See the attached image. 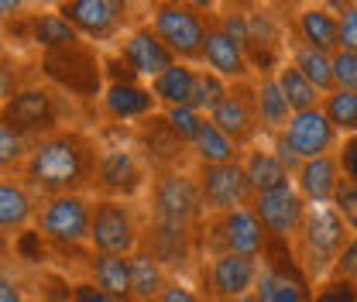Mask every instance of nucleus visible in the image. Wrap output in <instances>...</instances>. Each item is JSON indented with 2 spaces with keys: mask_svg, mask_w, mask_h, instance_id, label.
I'll use <instances>...</instances> for the list:
<instances>
[{
  "mask_svg": "<svg viewBox=\"0 0 357 302\" xmlns=\"http://www.w3.org/2000/svg\"><path fill=\"white\" fill-rule=\"evenodd\" d=\"M100 158V141L86 128H62L35 141L28 162L21 165L17 179L38 196H73L93 189V172Z\"/></svg>",
  "mask_w": 357,
  "mask_h": 302,
  "instance_id": "nucleus-1",
  "label": "nucleus"
},
{
  "mask_svg": "<svg viewBox=\"0 0 357 302\" xmlns=\"http://www.w3.org/2000/svg\"><path fill=\"white\" fill-rule=\"evenodd\" d=\"M76 117H79V103L69 100L52 83H45L42 76L10 89L7 100L0 103V121L10 124L17 134H24L28 141H42L62 128H76Z\"/></svg>",
  "mask_w": 357,
  "mask_h": 302,
  "instance_id": "nucleus-2",
  "label": "nucleus"
},
{
  "mask_svg": "<svg viewBox=\"0 0 357 302\" xmlns=\"http://www.w3.org/2000/svg\"><path fill=\"white\" fill-rule=\"evenodd\" d=\"M38 76L55 89H62L69 100L83 103H96L107 89V73H103V52L93 42H76L69 48H55L38 55Z\"/></svg>",
  "mask_w": 357,
  "mask_h": 302,
  "instance_id": "nucleus-3",
  "label": "nucleus"
},
{
  "mask_svg": "<svg viewBox=\"0 0 357 302\" xmlns=\"http://www.w3.org/2000/svg\"><path fill=\"white\" fill-rule=\"evenodd\" d=\"M351 237H354V230L347 227L344 216L333 210V203L306 210V220H303L299 234L292 237V251H296V261H299V268L306 271V278L312 285L323 282L333 271V264L344 255Z\"/></svg>",
  "mask_w": 357,
  "mask_h": 302,
  "instance_id": "nucleus-4",
  "label": "nucleus"
},
{
  "mask_svg": "<svg viewBox=\"0 0 357 302\" xmlns=\"http://www.w3.org/2000/svg\"><path fill=\"white\" fill-rule=\"evenodd\" d=\"M144 227H148V210L141 199H100V196H93L89 251L131 258L144 244Z\"/></svg>",
  "mask_w": 357,
  "mask_h": 302,
  "instance_id": "nucleus-5",
  "label": "nucleus"
},
{
  "mask_svg": "<svg viewBox=\"0 0 357 302\" xmlns=\"http://www.w3.org/2000/svg\"><path fill=\"white\" fill-rule=\"evenodd\" d=\"M148 24L155 28V35L162 42L169 45V52L178 62L203 66L210 14L196 10L185 0H158V3H148Z\"/></svg>",
  "mask_w": 357,
  "mask_h": 302,
  "instance_id": "nucleus-6",
  "label": "nucleus"
},
{
  "mask_svg": "<svg viewBox=\"0 0 357 302\" xmlns=\"http://www.w3.org/2000/svg\"><path fill=\"white\" fill-rule=\"evenodd\" d=\"M151 186V169L134 148V141H103L96 172H93V189L89 196L100 199H141Z\"/></svg>",
  "mask_w": 357,
  "mask_h": 302,
  "instance_id": "nucleus-7",
  "label": "nucleus"
},
{
  "mask_svg": "<svg viewBox=\"0 0 357 302\" xmlns=\"http://www.w3.org/2000/svg\"><path fill=\"white\" fill-rule=\"evenodd\" d=\"M55 10L93 45H117L141 24L134 0H55Z\"/></svg>",
  "mask_w": 357,
  "mask_h": 302,
  "instance_id": "nucleus-8",
  "label": "nucleus"
},
{
  "mask_svg": "<svg viewBox=\"0 0 357 302\" xmlns=\"http://www.w3.org/2000/svg\"><path fill=\"white\" fill-rule=\"evenodd\" d=\"M89 220H93V196L89 192L52 196V199L38 203L35 230L52 244V255L89 251Z\"/></svg>",
  "mask_w": 357,
  "mask_h": 302,
  "instance_id": "nucleus-9",
  "label": "nucleus"
},
{
  "mask_svg": "<svg viewBox=\"0 0 357 302\" xmlns=\"http://www.w3.org/2000/svg\"><path fill=\"white\" fill-rule=\"evenodd\" d=\"M268 230L261 227V220L255 216L251 206L234 210V213L206 216L203 223V261L206 255H244V258H261L268 248Z\"/></svg>",
  "mask_w": 357,
  "mask_h": 302,
  "instance_id": "nucleus-10",
  "label": "nucleus"
},
{
  "mask_svg": "<svg viewBox=\"0 0 357 302\" xmlns=\"http://www.w3.org/2000/svg\"><path fill=\"white\" fill-rule=\"evenodd\" d=\"M131 141H134V148L141 151V158L148 162L151 175L169 172V169H192L196 165L189 144L172 130L169 117L162 110L151 114V117H144V121H137L131 128Z\"/></svg>",
  "mask_w": 357,
  "mask_h": 302,
  "instance_id": "nucleus-11",
  "label": "nucleus"
},
{
  "mask_svg": "<svg viewBox=\"0 0 357 302\" xmlns=\"http://www.w3.org/2000/svg\"><path fill=\"white\" fill-rule=\"evenodd\" d=\"M192 172H196V186H199V199H203L206 216L234 213V210L251 206L255 192H251V182H248L241 162H227V165H192Z\"/></svg>",
  "mask_w": 357,
  "mask_h": 302,
  "instance_id": "nucleus-12",
  "label": "nucleus"
},
{
  "mask_svg": "<svg viewBox=\"0 0 357 302\" xmlns=\"http://www.w3.org/2000/svg\"><path fill=\"white\" fill-rule=\"evenodd\" d=\"M210 121L241 148H251L261 141V117H258V80L230 83V93L210 114Z\"/></svg>",
  "mask_w": 357,
  "mask_h": 302,
  "instance_id": "nucleus-13",
  "label": "nucleus"
},
{
  "mask_svg": "<svg viewBox=\"0 0 357 302\" xmlns=\"http://www.w3.org/2000/svg\"><path fill=\"white\" fill-rule=\"evenodd\" d=\"M0 35H3V38H10V35H14L17 42L31 45L38 55L83 42V38H79V31H76V28H73V24H69L55 7H38V10H28V14L14 17L10 24H3V28H0Z\"/></svg>",
  "mask_w": 357,
  "mask_h": 302,
  "instance_id": "nucleus-14",
  "label": "nucleus"
},
{
  "mask_svg": "<svg viewBox=\"0 0 357 302\" xmlns=\"http://www.w3.org/2000/svg\"><path fill=\"white\" fill-rule=\"evenodd\" d=\"M251 210L261 220L268 237L292 244V237L299 234V227H303V220H306L310 203L303 199V192L296 189V182H285V186H278V189L258 192V196L251 199Z\"/></svg>",
  "mask_w": 357,
  "mask_h": 302,
  "instance_id": "nucleus-15",
  "label": "nucleus"
},
{
  "mask_svg": "<svg viewBox=\"0 0 357 302\" xmlns=\"http://www.w3.org/2000/svg\"><path fill=\"white\" fill-rule=\"evenodd\" d=\"M203 278L213 302H234L258 289L261 278V258H244V255H213L203 261Z\"/></svg>",
  "mask_w": 357,
  "mask_h": 302,
  "instance_id": "nucleus-16",
  "label": "nucleus"
},
{
  "mask_svg": "<svg viewBox=\"0 0 357 302\" xmlns=\"http://www.w3.org/2000/svg\"><path fill=\"white\" fill-rule=\"evenodd\" d=\"M282 137L289 141V148L296 151L299 162H310V158H319V155H337V148H340V134L330 124V117L323 114V107L292 114V121L282 130Z\"/></svg>",
  "mask_w": 357,
  "mask_h": 302,
  "instance_id": "nucleus-17",
  "label": "nucleus"
},
{
  "mask_svg": "<svg viewBox=\"0 0 357 302\" xmlns=\"http://www.w3.org/2000/svg\"><path fill=\"white\" fill-rule=\"evenodd\" d=\"M117 52L128 59V66L137 73L141 83H144V80L151 83L155 76H162L169 66H176L178 62L176 55L169 52V45L155 35V28H151L148 21H141L137 28H131V31L117 42Z\"/></svg>",
  "mask_w": 357,
  "mask_h": 302,
  "instance_id": "nucleus-18",
  "label": "nucleus"
},
{
  "mask_svg": "<svg viewBox=\"0 0 357 302\" xmlns=\"http://www.w3.org/2000/svg\"><path fill=\"white\" fill-rule=\"evenodd\" d=\"M220 14V10H217ZM210 14V31H206V52H203V69L223 76L227 83H248V80H258L251 62H248V52L244 45L237 42L234 35H227L220 24V17Z\"/></svg>",
  "mask_w": 357,
  "mask_h": 302,
  "instance_id": "nucleus-19",
  "label": "nucleus"
},
{
  "mask_svg": "<svg viewBox=\"0 0 357 302\" xmlns=\"http://www.w3.org/2000/svg\"><path fill=\"white\" fill-rule=\"evenodd\" d=\"M100 114L110 121V124H128L134 128L137 121L158 114V100L148 83H110L100 96Z\"/></svg>",
  "mask_w": 357,
  "mask_h": 302,
  "instance_id": "nucleus-20",
  "label": "nucleus"
},
{
  "mask_svg": "<svg viewBox=\"0 0 357 302\" xmlns=\"http://www.w3.org/2000/svg\"><path fill=\"white\" fill-rule=\"evenodd\" d=\"M289 31L299 38V42L312 45L319 52H337L340 48V17L337 10H330L323 0H310L303 7H296L292 21H289Z\"/></svg>",
  "mask_w": 357,
  "mask_h": 302,
  "instance_id": "nucleus-21",
  "label": "nucleus"
},
{
  "mask_svg": "<svg viewBox=\"0 0 357 302\" xmlns=\"http://www.w3.org/2000/svg\"><path fill=\"white\" fill-rule=\"evenodd\" d=\"M38 203L42 199L17 175H0V234L14 241L28 227H35Z\"/></svg>",
  "mask_w": 357,
  "mask_h": 302,
  "instance_id": "nucleus-22",
  "label": "nucleus"
},
{
  "mask_svg": "<svg viewBox=\"0 0 357 302\" xmlns=\"http://www.w3.org/2000/svg\"><path fill=\"white\" fill-rule=\"evenodd\" d=\"M292 182H296V189L303 192V199H306L310 206L333 203V196H337V189H340V182H344L337 155H319V158L303 162L299 172L292 175Z\"/></svg>",
  "mask_w": 357,
  "mask_h": 302,
  "instance_id": "nucleus-23",
  "label": "nucleus"
},
{
  "mask_svg": "<svg viewBox=\"0 0 357 302\" xmlns=\"http://www.w3.org/2000/svg\"><path fill=\"white\" fill-rule=\"evenodd\" d=\"M86 278L96 289L117 296L121 302H134V275L128 255H96V251H89Z\"/></svg>",
  "mask_w": 357,
  "mask_h": 302,
  "instance_id": "nucleus-24",
  "label": "nucleus"
},
{
  "mask_svg": "<svg viewBox=\"0 0 357 302\" xmlns=\"http://www.w3.org/2000/svg\"><path fill=\"white\" fill-rule=\"evenodd\" d=\"M241 165H244V175H248L255 196H258V192H268V189H278V186H285V182H292V172L285 169V162L275 155L271 144H261V141L251 144V148H244Z\"/></svg>",
  "mask_w": 357,
  "mask_h": 302,
  "instance_id": "nucleus-25",
  "label": "nucleus"
},
{
  "mask_svg": "<svg viewBox=\"0 0 357 302\" xmlns=\"http://www.w3.org/2000/svg\"><path fill=\"white\" fill-rule=\"evenodd\" d=\"M203 66H189V62H176L169 66L162 76H155L148 86L155 93L158 107L162 110H172V107H192V93H196V76H199Z\"/></svg>",
  "mask_w": 357,
  "mask_h": 302,
  "instance_id": "nucleus-26",
  "label": "nucleus"
},
{
  "mask_svg": "<svg viewBox=\"0 0 357 302\" xmlns=\"http://www.w3.org/2000/svg\"><path fill=\"white\" fill-rule=\"evenodd\" d=\"M289 62H292V66L310 80L312 86L323 93V96L337 89V83H333V62H330V52H319V48H312V45L299 42L292 31H289Z\"/></svg>",
  "mask_w": 357,
  "mask_h": 302,
  "instance_id": "nucleus-27",
  "label": "nucleus"
},
{
  "mask_svg": "<svg viewBox=\"0 0 357 302\" xmlns=\"http://www.w3.org/2000/svg\"><path fill=\"white\" fill-rule=\"evenodd\" d=\"M189 151H192V162H196V165H227V162H241V158H244V148L234 144L210 117H206V124L199 128V134L192 137Z\"/></svg>",
  "mask_w": 357,
  "mask_h": 302,
  "instance_id": "nucleus-28",
  "label": "nucleus"
},
{
  "mask_svg": "<svg viewBox=\"0 0 357 302\" xmlns=\"http://www.w3.org/2000/svg\"><path fill=\"white\" fill-rule=\"evenodd\" d=\"M131 275H134V302H158V296L165 292V285L172 278L165 271V264L155 255H148L144 248H137L131 255Z\"/></svg>",
  "mask_w": 357,
  "mask_h": 302,
  "instance_id": "nucleus-29",
  "label": "nucleus"
},
{
  "mask_svg": "<svg viewBox=\"0 0 357 302\" xmlns=\"http://www.w3.org/2000/svg\"><path fill=\"white\" fill-rule=\"evenodd\" d=\"M258 117H261V130L265 134H278L292 121V107H289V100H285V93H282L275 76H261L258 80Z\"/></svg>",
  "mask_w": 357,
  "mask_h": 302,
  "instance_id": "nucleus-30",
  "label": "nucleus"
},
{
  "mask_svg": "<svg viewBox=\"0 0 357 302\" xmlns=\"http://www.w3.org/2000/svg\"><path fill=\"white\" fill-rule=\"evenodd\" d=\"M275 80H278V86L285 93V100H289V107H292V114H303V110H316L319 103H323V93L312 86L310 80L285 59L282 62V69L275 73Z\"/></svg>",
  "mask_w": 357,
  "mask_h": 302,
  "instance_id": "nucleus-31",
  "label": "nucleus"
},
{
  "mask_svg": "<svg viewBox=\"0 0 357 302\" xmlns=\"http://www.w3.org/2000/svg\"><path fill=\"white\" fill-rule=\"evenodd\" d=\"M319 107L330 117V124L337 128V134H344V137L357 134V89H333L323 96Z\"/></svg>",
  "mask_w": 357,
  "mask_h": 302,
  "instance_id": "nucleus-32",
  "label": "nucleus"
},
{
  "mask_svg": "<svg viewBox=\"0 0 357 302\" xmlns=\"http://www.w3.org/2000/svg\"><path fill=\"white\" fill-rule=\"evenodd\" d=\"M31 148H35V141H28L24 134H17L10 124L0 121V175L21 172V165L28 162Z\"/></svg>",
  "mask_w": 357,
  "mask_h": 302,
  "instance_id": "nucleus-33",
  "label": "nucleus"
},
{
  "mask_svg": "<svg viewBox=\"0 0 357 302\" xmlns=\"http://www.w3.org/2000/svg\"><path fill=\"white\" fill-rule=\"evenodd\" d=\"M227 93H230V83H227L223 76L210 73V69H199V76H196V93H192V110H199L203 117H210V114L223 103Z\"/></svg>",
  "mask_w": 357,
  "mask_h": 302,
  "instance_id": "nucleus-34",
  "label": "nucleus"
},
{
  "mask_svg": "<svg viewBox=\"0 0 357 302\" xmlns=\"http://www.w3.org/2000/svg\"><path fill=\"white\" fill-rule=\"evenodd\" d=\"M14 258L28 261V264H42L45 268L55 255H52V244L45 241L42 234H38L35 227H28L24 234H17V237H14Z\"/></svg>",
  "mask_w": 357,
  "mask_h": 302,
  "instance_id": "nucleus-35",
  "label": "nucleus"
},
{
  "mask_svg": "<svg viewBox=\"0 0 357 302\" xmlns=\"http://www.w3.org/2000/svg\"><path fill=\"white\" fill-rule=\"evenodd\" d=\"M162 114L169 117L172 130H176L185 144H192V137H196V134H199V128L206 124V117H203L199 110H192V107H172V110H162Z\"/></svg>",
  "mask_w": 357,
  "mask_h": 302,
  "instance_id": "nucleus-36",
  "label": "nucleus"
},
{
  "mask_svg": "<svg viewBox=\"0 0 357 302\" xmlns=\"http://www.w3.org/2000/svg\"><path fill=\"white\" fill-rule=\"evenodd\" d=\"M312 302H357V282L347 278H323L312 289Z\"/></svg>",
  "mask_w": 357,
  "mask_h": 302,
  "instance_id": "nucleus-37",
  "label": "nucleus"
},
{
  "mask_svg": "<svg viewBox=\"0 0 357 302\" xmlns=\"http://www.w3.org/2000/svg\"><path fill=\"white\" fill-rule=\"evenodd\" d=\"M330 62H333V83H337V89H357V52L337 48L330 55Z\"/></svg>",
  "mask_w": 357,
  "mask_h": 302,
  "instance_id": "nucleus-38",
  "label": "nucleus"
},
{
  "mask_svg": "<svg viewBox=\"0 0 357 302\" xmlns=\"http://www.w3.org/2000/svg\"><path fill=\"white\" fill-rule=\"evenodd\" d=\"M333 210L347 220V227L357 234V182H340V189H337V196H333Z\"/></svg>",
  "mask_w": 357,
  "mask_h": 302,
  "instance_id": "nucleus-39",
  "label": "nucleus"
},
{
  "mask_svg": "<svg viewBox=\"0 0 357 302\" xmlns=\"http://www.w3.org/2000/svg\"><path fill=\"white\" fill-rule=\"evenodd\" d=\"M337 162H340V175L347 182H357V134L344 137L337 148Z\"/></svg>",
  "mask_w": 357,
  "mask_h": 302,
  "instance_id": "nucleus-40",
  "label": "nucleus"
},
{
  "mask_svg": "<svg viewBox=\"0 0 357 302\" xmlns=\"http://www.w3.org/2000/svg\"><path fill=\"white\" fill-rule=\"evenodd\" d=\"M333 278H347V282H357V234L347 241V248H344V255L337 258L333 264V271H330ZM326 275V278H330Z\"/></svg>",
  "mask_w": 357,
  "mask_h": 302,
  "instance_id": "nucleus-41",
  "label": "nucleus"
},
{
  "mask_svg": "<svg viewBox=\"0 0 357 302\" xmlns=\"http://www.w3.org/2000/svg\"><path fill=\"white\" fill-rule=\"evenodd\" d=\"M69 302H121V299L110 296V292H103V289H96L89 278H79V282H73Z\"/></svg>",
  "mask_w": 357,
  "mask_h": 302,
  "instance_id": "nucleus-42",
  "label": "nucleus"
},
{
  "mask_svg": "<svg viewBox=\"0 0 357 302\" xmlns=\"http://www.w3.org/2000/svg\"><path fill=\"white\" fill-rule=\"evenodd\" d=\"M337 17H340V48L357 52V3H351L347 10H340Z\"/></svg>",
  "mask_w": 357,
  "mask_h": 302,
  "instance_id": "nucleus-43",
  "label": "nucleus"
},
{
  "mask_svg": "<svg viewBox=\"0 0 357 302\" xmlns=\"http://www.w3.org/2000/svg\"><path fill=\"white\" fill-rule=\"evenodd\" d=\"M158 302H206L192 285H185L182 278H169V285H165V292L158 296Z\"/></svg>",
  "mask_w": 357,
  "mask_h": 302,
  "instance_id": "nucleus-44",
  "label": "nucleus"
},
{
  "mask_svg": "<svg viewBox=\"0 0 357 302\" xmlns=\"http://www.w3.org/2000/svg\"><path fill=\"white\" fill-rule=\"evenodd\" d=\"M28 7H31V0H0V28L10 24L14 17L28 14Z\"/></svg>",
  "mask_w": 357,
  "mask_h": 302,
  "instance_id": "nucleus-45",
  "label": "nucleus"
},
{
  "mask_svg": "<svg viewBox=\"0 0 357 302\" xmlns=\"http://www.w3.org/2000/svg\"><path fill=\"white\" fill-rule=\"evenodd\" d=\"M0 302H24V292H21L17 282H10L7 275H0Z\"/></svg>",
  "mask_w": 357,
  "mask_h": 302,
  "instance_id": "nucleus-46",
  "label": "nucleus"
},
{
  "mask_svg": "<svg viewBox=\"0 0 357 302\" xmlns=\"http://www.w3.org/2000/svg\"><path fill=\"white\" fill-rule=\"evenodd\" d=\"M185 3H192V7H196V10H203V14H217L223 0H185Z\"/></svg>",
  "mask_w": 357,
  "mask_h": 302,
  "instance_id": "nucleus-47",
  "label": "nucleus"
},
{
  "mask_svg": "<svg viewBox=\"0 0 357 302\" xmlns=\"http://www.w3.org/2000/svg\"><path fill=\"white\" fill-rule=\"evenodd\" d=\"M265 0H227V7H234V10H255V7H261Z\"/></svg>",
  "mask_w": 357,
  "mask_h": 302,
  "instance_id": "nucleus-48",
  "label": "nucleus"
},
{
  "mask_svg": "<svg viewBox=\"0 0 357 302\" xmlns=\"http://www.w3.org/2000/svg\"><path fill=\"white\" fill-rule=\"evenodd\" d=\"M234 302H261V299H258V292H248V296H241V299H234Z\"/></svg>",
  "mask_w": 357,
  "mask_h": 302,
  "instance_id": "nucleus-49",
  "label": "nucleus"
},
{
  "mask_svg": "<svg viewBox=\"0 0 357 302\" xmlns=\"http://www.w3.org/2000/svg\"><path fill=\"white\" fill-rule=\"evenodd\" d=\"M3 100H7V86L0 83V103H3Z\"/></svg>",
  "mask_w": 357,
  "mask_h": 302,
  "instance_id": "nucleus-50",
  "label": "nucleus"
},
{
  "mask_svg": "<svg viewBox=\"0 0 357 302\" xmlns=\"http://www.w3.org/2000/svg\"><path fill=\"white\" fill-rule=\"evenodd\" d=\"M24 302H45V299H24Z\"/></svg>",
  "mask_w": 357,
  "mask_h": 302,
  "instance_id": "nucleus-51",
  "label": "nucleus"
},
{
  "mask_svg": "<svg viewBox=\"0 0 357 302\" xmlns=\"http://www.w3.org/2000/svg\"><path fill=\"white\" fill-rule=\"evenodd\" d=\"M0 59H3V45H0Z\"/></svg>",
  "mask_w": 357,
  "mask_h": 302,
  "instance_id": "nucleus-52",
  "label": "nucleus"
},
{
  "mask_svg": "<svg viewBox=\"0 0 357 302\" xmlns=\"http://www.w3.org/2000/svg\"><path fill=\"white\" fill-rule=\"evenodd\" d=\"M148 3H158V0H148Z\"/></svg>",
  "mask_w": 357,
  "mask_h": 302,
  "instance_id": "nucleus-53",
  "label": "nucleus"
},
{
  "mask_svg": "<svg viewBox=\"0 0 357 302\" xmlns=\"http://www.w3.org/2000/svg\"><path fill=\"white\" fill-rule=\"evenodd\" d=\"M0 275H3V268H0Z\"/></svg>",
  "mask_w": 357,
  "mask_h": 302,
  "instance_id": "nucleus-54",
  "label": "nucleus"
}]
</instances>
